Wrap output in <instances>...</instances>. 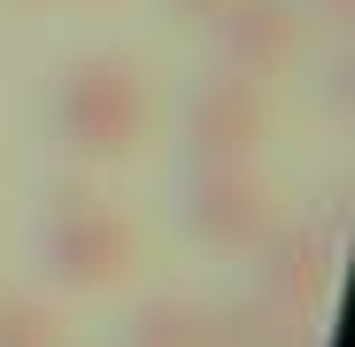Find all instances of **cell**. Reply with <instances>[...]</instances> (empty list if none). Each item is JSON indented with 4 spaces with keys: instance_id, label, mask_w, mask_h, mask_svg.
Masks as SVG:
<instances>
[{
    "instance_id": "cell-3",
    "label": "cell",
    "mask_w": 355,
    "mask_h": 347,
    "mask_svg": "<svg viewBox=\"0 0 355 347\" xmlns=\"http://www.w3.org/2000/svg\"><path fill=\"white\" fill-rule=\"evenodd\" d=\"M270 224H278V201L255 178V162H216V170H193L186 178V240L201 255L248 263Z\"/></svg>"
},
{
    "instance_id": "cell-1",
    "label": "cell",
    "mask_w": 355,
    "mask_h": 347,
    "mask_svg": "<svg viewBox=\"0 0 355 347\" xmlns=\"http://www.w3.org/2000/svg\"><path fill=\"white\" fill-rule=\"evenodd\" d=\"M155 124V93H147V70L116 46H93L78 62H62L46 93V132L70 162H124Z\"/></svg>"
},
{
    "instance_id": "cell-8",
    "label": "cell",
    "mask_w": 355,
    "mask_h": 347,
    "mask_svg": "<svg viewBox=\"0 0 355 347\" xmlns=\"http://www.w3.org/2000/svg\"><path fill=\"white\" fill-rule=\"evenodd\" d=\"M216 347H317V324L263 301V294H248V301L216 309Z\"/></svg>"
},
{
    "instance_id": "cell-11",
    "label": "cell",
    "mask_w": 355,
    "mask_h": 347,
    "mask_svg": "<svg viewBox=\"0 0 355 347\" xmlns=\"http://www.w3.org/2000/svg\"><path fill=\"white\" fill-rule=\"evenodd\" d=\"M324 16H332V24H347V0H324Z\"/></svg>"
},
{
    "instance_id": "cell-5",
    "label": "cell",
    "mask_w": 355,
    "mask_h": 347,
    "mask_svg": "<svg viewBox=\"0 0 355 347\" xmlns=\"http://www.w3.org/2000/svg\"><path fill=\"white\" fill-rule=\"evenodd\" d=\"M248 263H255V294L278 301V309H293V317H309V324H317V309L332 301V285H340V247L324 240L317 224H270Z\"/></svg>"
},
{
    "instance_id": "cell-7",
    "label": "cell",
    "mask_w": 355,
    "mask_h": 347,
    "mask_svg": "<svg viewBox=\"0 0 355 347\" xmlns=\"http://www.w3.org/2000/svg\"><path fill=\"white\" fill-rule=\"evenodd\" d=\"M124 347H216V309L193 294H147L124 317Z\"/></svg>"
},
{
    "instance_id": "cell-2",
    "label": "cell",
    "mask_w": 355,
    "mask_h": 347,
    "mask_svg": "<svg viewBox=\"0 0 355 347\" xmlns=\"http://www.w3.org/2000/svg\"><path fill=\"white\" fill-rule=\"evenodd\" d=\"M132 263H139V231L124 208H108L85 186H54L39 216V270L62 294H108V285H124Z\"/></svg>"
},
{
    "instance_id": "cell-10",
    "label": "cell",
    "mask_w": 355,
    "mask_h": 347,
    "mask_svg": "<svg viewBox=\"0 0 355 347\" xmlns=\"http://www.w3.org/2000/svg\"><path fill=\"white\" fill-rule=\"evenodd\" d=\"M224 8H232V0H170V24H186V31H216Z\"/></svg>"
},
{
    "instance_id": "cell-9",
    "label": "cell",
    "mask_w": 355,
    "mask_h": 347,
    "mask_svg": "<svg viewBox=\"0 0 355 347\" xmlns=\"http://www.w3.org/2000/svg\"><path fill=\"white\" fill-rule=\"evenodd\" d=\"M0 347H70L62 309L39 294H0Z\"/></svg>"
},
{
    "instance_id": "cell-4",
    "label": "cell",
    "mask_w": 355,
    "mask_h": 347,
    "mask_svg": "<svg viewBox=\"0 0 355 347\" xmlns=\"http://www.w3.org/2000/svg\"><path fill=\"white\" fill-rule=\"evenodd\" d=\"M270 139V100H263V78L248 70H201L193 93H186V162L193 170H216V162H255V147Z\"/></svg>"
},
{
    "instance_id": "cell-6",
    "label": "cell",
    "mask_w": 355,
    "mask_h": 347,
    "mask_svg": "<svg viewBox=\"0 0 355 347\" xmlns=\"http://www.w3.org/2000/svg\"><path fill=\"white\" fill-rule=\"evenodd\" d=\"M209 39H216V62L224 70L278 78L293 62V46H302V8H293V0H232Z\"/></svg>"
}]
</instances>
